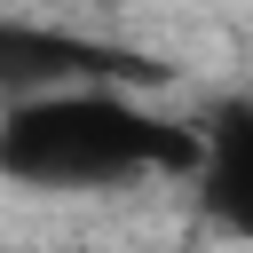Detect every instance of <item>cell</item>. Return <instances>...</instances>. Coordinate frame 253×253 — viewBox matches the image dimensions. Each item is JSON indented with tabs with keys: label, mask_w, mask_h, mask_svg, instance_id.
<instances>
[{
	"label": "cell",
	"mask_w": 253,
	"mask_h": 253,
	"mask_svg": "<svg viewBox=\"0 0 253 253\" xmlns=\"http://www.w3.org/2000/svg\"><path fill=\"white\" fill-rule=\"evenodd\" d=\"M190 166H198V126L158 119L111 79L0 103V174L24 190H126Z\"/></svg>",
	"instance_id": "obj_1"
},
{
	"label": "cell",
	"mask_w": 253,
	"mask_h": 253,
	"mask_svg": "<svg viewBox=\"0 0 253 253\" xmlns=\"http://www.w3.org/2000/svg\"><path fill=\"white\" fill-rule=\"evenodd\" d=\"M206 174V206L237 229H253V111H229L213 134H198V166Z\"/></svg>",
	"instance_id": "obj_2"
}]
</instances>
